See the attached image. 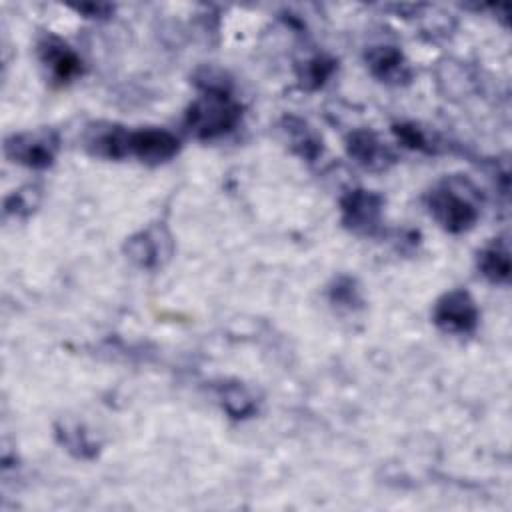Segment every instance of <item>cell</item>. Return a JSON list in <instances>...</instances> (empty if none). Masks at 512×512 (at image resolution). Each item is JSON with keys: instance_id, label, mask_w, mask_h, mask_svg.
<instances>
[{"instance_id": "6da1fadb", "label": "cell", "mask_w": 512, "mask_h": 512, "mask_svg": "<svg viewBox=\"0 0 512 512\" xmlns=\"http://www.w3.org/2000/svg\"><path fill=\"white\" fill-rule=\"evenodd\" d=\"M240 118V108L224 90L210 88L186 114V126L198 138H216L230 132Z\"/></svg>"}, {"instance_id": "7a4b0ae2", "label": "cell", "mask_w": 512, "mask_h": 512, "mask_svg": "<svg viewBox=\"0 0 512 512\" xmlns=\"http://www.w3.org/2000/svg\"><path fill=\"white\" fill-rule=\"evenodd\" d=\"M428 206L436 222L448 232H464L478 218L476 206L466 196H460L448 182L430 192Z\"/></svg>"}, {"instance_id": "3957f363", "label": "cell", "mask_w": 512, "mask_h": 512, "mask_svg": "<svg viewBox=\"0 0 512 512\" xmlns=\"http://www.w3.org/2000/svg\"><path fill=\"white\" fill-rule=\"evenodd\" d=\"M58 136L52 130H36L14 134L6 138L4 152L12 162L30 166V168H46L52 164L58 152Z\"/></svg>"}, {"instance_id": "277c9868", "label": "cell", "mask_w": 512, "mask_h": 512, "mask_svg": "<svg viewBox=\"0 0 512 512\" xmlns=\"http://www.w3.org/2000/svg\"><path fill=\"white\" fill-rule=\"evenodd\" d=\"M434 322L452 334H466L476 328L478 310L474 300L464 290H452L444 294L434 308Z\"/></svg>"}, {"instance_id": "5b68a950", "label": "cell", "mask_w": 512, "mask_h": 512, "mask_svg": "<svg viewBox=\"0 0 512 512\" xmlns=\"http://www.w3.org/2000/svg\"><path fill=\"white\" fill-rule=\"evenodd\" d=\"M180 148L174 134L160 128H142L128 132V156H136L142 162H164L172 158Z\"/></svg>"}, {"instance_id": "8992f818", "label": "cell", "mask_w": 512, "mask_h": 512, "mask_svg": "<svg viewBox=\"0 0 512 512\" xmlns=\"http://www.w3.org/2000/svg\"><path fill=\"white\" fill-rule=\"evenodd\" d=\"M126 252L136 264L144 268H156V266H162L164 260H168L172 252V240L166 228L152 226L132 236L126 244Z\"/></svg>"}, {"instance_id": "52a82bcc", "label": "cell", "mask_w": 512, "mask_h": 512, "mask_svg": "<svg viewBox=\"0 0 512 512\" xmlns=\"http://www.w3.org/2000/svg\"><path fill=\"white\" fill-rule=\"evenodd\" d=\"M382 198L368 190H354L342 200L344 222L356 232H374L380 222Z\"/></svg>"}, {"instance_id": "ba28073f", "label": "cell", "mask_w": 512, "mask_h": 512, "mask_svg": "<svg viewBox=\"0 0 512 512\" xmlns=\"http://www.w3.org/2000/svg\"><path fill=\"white\" fill-rule=\"evenodd\" d=\"M370 72L388 84H400L410 78V66L394 46H374L366 52Z\"/></svg>"}, {"instance_id": "9c48e42d", "label": "cell", "mask_w": 512, "mask_h": 512, "mask_svg": "<svg viewBox=\"0 0 512 512\" xmlns=\"http://www.w3.org/2000/svg\"><path fill=\"white\" fill-rule=\"evenodd\" d=\"M40 58L46 68H50L52 76L56 80H70L80 72V60L78 56L60 40L46 38L40 44Z\"/></svg>"}, {"instance_id": "30bf717a", "label": "cell", "mask_w": 512, "mask_h": 512, "mask_svg": "<svg viewBox=\"0 0 512 512\" xmlns=\"http://www.w3.org/2000/svg\"><path fill=\"white\" fill-rule=\"evenodd\" d=\"M348 154L366 168H382L386 158V148L370 130H356L348 136Z\"/></svg>"}, {"instance_id": "8fae6325", "label": "cell", "mask_w": 512, "mask_h": 512, "mask_svg": "<svg viewBox=\"0 0 512 512\" xmlns=\"http://www.w3.org/2000/svg\"><path fill=\"white\" fill-rule=\"evenodd\" d=\"M284 130L288 134V142L296 154H300L306 160H314L320 154V138L314 134V130L298 120V118H286Z\"/></svg>"}, {"instance_id": "7c38bea8", "label": "cell", "mask_w": 512, "mask_h": 512, "mask_svg": "<svg viewBox=\"0 0 512 512\" xmlns=\"http://www.w3.org/2000/svg\"><path fill=\"white\" fill-rule=\"evenodd\" d=\"M480 270L492 282H506L510 276V256L504 244H490L480 254Z\"/></svg>"}, {"instance_id": "4fadbf2b", "label": "cell", "mask_w": 512, "mask_h": 512, "mask_svg": "<svg viewBox=\"0 0 512 512\" xmlns=\"http://www.w3.org/2000/svg\"><path fill=\"white\" fill-rule=\"evenodd\" d=\"M330 72H332V62L316 58V60H312L308 64V68H306V72L302 76V82L308 84V86H320Z\"/></svg>"}, {"instance_id": "5bb4252c", "label": "cell", "mask_w": 512, "mask_h": 512, "mask_svg": "<svg viewBox=\"0 0 512 512\" xmlns=\"http://www.w3.org/2000/svg\"><path fill=\"white\" fill-rule=\"evenodd\" d=\"M34 206H36V200H32V196L24 190L6 198V212H12V214L30 212Z\"/></svg>"}, {"instance_id": "9a60e30c", "label": "cell", "mask_w": 512, "mask_h": 512, "mask_svg": "<svg viewBox=\"0 0 512 512\" xmlns=\"http://www.w3.org/2000/svg\"><path fill=\"white\" fill-rule=\"evenodd\" d=\"M396 134L410 148H424V144H426L422 132L418 128H414V126H406V124L396 126Z\"/></svg>"}]
</instances>
